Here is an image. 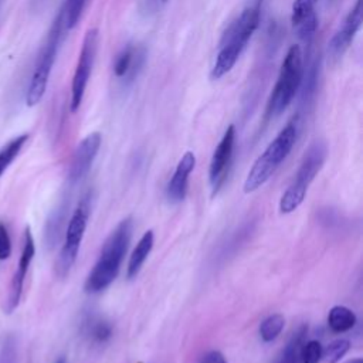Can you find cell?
<instances>
[{"instance_id": "10", "label": "cell", "mask_w": 363, "mask_h": 363, "mask_svg": "<svg viewBox=\"0 0 363 363\" xmlns=\"http://www.w3.org/2000/svg\"><path fill=\"white\" fill-rule=\"evenodd\" d=\"M34 255H35V242H34L30 227H26L21 255L18 258V264H17V268L13 274L10 288H9V296H7V301H6V313H11L20 303L26 275L28 272V268L31 265V261H33Z\"/></svg>"}, {"instance_id": "22", "label": "cell", "mask_w": 363, "mask_h": 363, "mask_svg": "<svg viewBox=\"0 0 363 363\" xmlns=\"http://www.w3.org/2000/svg\"><path fill=\"white\" fill-rule=\"evenodd\" d=\"M88 0H65L62 6V18L64 27L67 30H72L81 20L82 13L86 7Z\"/></svg>"}, {"instance_id": "27", "label": "cell", "mask_w": 363, "mask_h": 363, "mask_svg": "<svg viewBox=\"0 0 363 363\" xmlns=\"http://www.w3.org/2000/svg\"><path fill=\"white\" fill-rule=\"evenodd\" d=\"M11 255V238L7 227L0 221V261L7 259Z\"/></svg>"}, {"instance_id": "25", "label": "cell", "mask_w": 363, "mask_h": 363, "mask_svg": "<svg viewBox=\"0 0 363 363\" xmlns=\"http://www.w3.org/2000/svg\"><path fill=\"white\" fill-rule=\"evenodd\" d=\"M0 363H17V340L13 335H4L0 340Z\"/></svg>"}, {"instance_id": "14", "label": "cell", "mask_w": 363, "mask_h": 363, "mask_svg": "<svg viewBox=\"0 0 363 363\" xmlns=\"http://www.w3.org/2000/svg\"><path fill=\"white\" fill-rule=\"evenodd\" d=\"M196 167V156L193 152H186L179 160L166 187V197L170 203L176 204L184 200L187 194L189 176Z\"/></svg>"}, {"instance_id": "16", "label": "cell", "mask_w": 363, "mask_h": 363, "mask_svg": "<svg viewBox=\"0 0 363 363\" xmlns=\"http://www.w3.org/2000/svg\"><path fill=\"white\" fill-rule=\"evenodd\" d=\"M153 244H155V234L152 230H147L143 233V235L139 238L136 247L133 248L130 257H129V261H128V268H126V275L129 279L135 278L142 265L145 264L146 258L149 257L152 248H153Z\"/></svg>"}, {"instance_id": "3", "label": "cell", "mask_w": 363, "mask_h": 363, "mask_svg": "<svg viewBox=\"0 0 363 363\" xmlns=\"http://www.w3.org/2000/svg\"><path fill=\"white\" fill-rule=\"evenodd\" d=\"M298 132H299L298 118H292L252 163L244 182L245 193H252L258 190L261 186H264L269 180V177L277 172L281 163L291 153L298 139Z\"/></svg>"}, {"instance_id": "17", "label": "cell", "mask_w": 363, "mask_h": 363, "mask_svg": "<svg viewBox=\"0 0 363 363\" xmlns=\"http://www.w3.org/2000/svg\"><path fill=\"white\" fill-rule=\"evenodd\" d=\"M357 322V318L352 309L343 305H335L328 313V326L335 333H345L350 330Z\"/></svg>"}, {"instance_id": "1", "label": "cell", "mask_w": 363, "mask_h": 363, "mask_svg": "<svg viewBox=\"0 0 363 363\" xmlns=\"http://www.w3.org/2000/svg\"><path fill=\"white\" fill-rule=\"evenodd\" d=\"M133 231V221L126 217L118 223L105 240L99 258L88 274L84 289L86 294H98L106 289L118 277L122 261L128 251Z\"/></svg>"}, {"instance_id": "29", "label": "cell", "mask_w": 363, "mask_h": 363, "mask_svg": "<svg viewBox=\"0 0 363 363\" xmlns=\"http://www.w3.org/2000/svg\"><path fill=\"white\" fill-rule=\"evenodd\" d=\"M167 3V0H145V4H146V10H157L160 9L162 6H164Z\"/></svg>"}, {"instance_id": "31", "label": "cell", "mask_w": 363, "mask_h": 363, "mask_svg": "<svg viewBox=\"0 0 363 363\" xmlns=\"http://www.w3.org/2000/svg\"><path fill=\"white\" fill-rule=\"evenodd\" d=\"M55 363H65V359H64V357H60Z\"/></svg>"}, {"instance_id": "8", "label": "cell", "mask_w": 363, "mask_h": 363, "mask_svg": "<svg viewBox=\"0 0 363 363\" xmlns=\"http://www.w3.org/2000/svg\"><path fill=\"white\" fill-rule=\"evenodd\" d=\"M98 37L99 33L96 28H88L82 45L79 50L77 67L72 75L71 81V99H69V109L72 113H75L84 99L85 89L89 82V77L92 72V67L96 58V51H98Z\"/></svg>"}, {"instance_id": "9", "label": "cell", "mask_w": 363, "mask_h": 363, "mask_svg": "<svg viewBox=\"0 0 363 363\" xmlns=\"http://www.w3.org/2000/svg\"><path fill=\"white\" fill-rule=\"evenodd\" d=\"M235 145V126L230 125L217 147L213 152L210 166H208V182L211 186V194L216 196L227 180V174L230 172L233 152Z\"/></svg>"}, {"instance_id": "26", "label": "cell", "mask_w": 363, "mask_h": 363, "mask_svg": "<svg viewBox=\"0 0 363 363\" xmlns=\"http://www.w3.org/2000/svg\"><path fill=\"white\" fill-rule=\"evenodd\" d=\"M89 335L95 342L104 343L112 336V326L106 320H96L92 323Z\"/></svg>"}, {"instance_id": "18", "label": "cell", "mask_w": 363, "mask_h": 363, "mask_svg": "<svg viewBox=\"0 0 363 363\" xmlns=\"http://www.w3.org/2000/svg\"><path fill=\"white\" fill-rule=\"evenodd\" d=\"M308 335V325H301L288 340L286 346L284 347L278 363H301V347L306 340Z\"/></svg>"}, {"instance_id": "2", "label": "cell", "mask_w": 363, "mask_h": 363, "mask_svg": "<svg viewBox=\"0 0 363 363\" xmlns=\"http://www.w3.org/2000/svg\"><path fill=\"white\" fill-rule=\"evenodd\" d=\"M259 26V7H245L225 28L216 61L213 64L210 77L211 79H220L228 74L240 58L241 52L247 47L250 38Z\"/></svg>"}, {"instance_id": "28", "label": "cell", "mask_w": 363, "mask_h": 363, "mask_svg": "<svg viewBox=\"0 0 363 363\" xmlns=\"http://www.w3.org/2000/svg\"><path fill=\"white\" fill-rule=\"evenodd\" d=\"M199 363H228V362L220 350H208L200 357Z\"/></svg>"}, {"instance_id": "5", "label": "cell", "mask_w": 363, "mask_h": 363, "mask_svg": "<svg viewBox=\"0 0 363 363\" xmlns=\"http://www.w3.org/2000/svg\"><path fill=\"white\" fill-rule=\"evenodd\" d=\"M64 28V18H62V10L57 14L54 18L48 34L41 45V50L37 55L33 74L30 77V82L26 92V105L27 106H35L44 96L48 85V79L54 67V62L57 60L61 35Z\"/></svg>"}, {"instance_id": "13", "label": "cell", "mask_w": 363, "mask_h": 363, "mask_svg": "<svg viewBox=\"0 0 363 363\" xmlns=\"http://www.w3.org/2000/svg\"><path fill=\"white\" fill-rule=\"evenodd\" d=\"M318 0H295L292 6L291 23L296 35L309 43L318 28V17L315 14V4Z\"/></svg>"}, {"instance_id": "12", "label": "cell", "mask_w": 363, "mask_h": 363, "mask_svg": "<svg viewBox=\"0 0 363 363\" xmlns=\"http://www.w3.org/2000/svg\"><path fill=\"white\" fill-rule=\"evenodd\" d=\"M362 23H363L362 0H356L354 6L342 21V26L336 30V33L332 35L328 44V52L330 58L339 60L346 52V50L353 43L357 31L360 30Z\"/></svg>"}, {"instance_id": "7", "label": "cell", "mask_w": 363, "mask_h": 363, "mask_svg": "<svg viewBox=\"0 0 363 363\" xmlns=\"http://www.w3.org/2000/svg\"><path fill=\"white\" fill-rule=\"evenodd\" d=\"M89 213H91V194L86 193L78 203V206L75 207L74 213L71 214V218L68 220L67 224V230H65V240L64 244L60 250L57 262H55V272L60 278H64L68 275V272L71 271L86 225H88V218H89Z\"/></svg>"}, {"instance_id": "6", "label": "cell", "mask_w": 363, "mask_h": 363, "mask_svg": "<svg viewBox=\"0 0 363 363\" xmlns=\"http://www.w3.org/2000/svg\"><path fill=\"white\" fill-rule=\"evenodd\" d=\"M326 156L328 147L322 140H315L306 149L292 183L281 196L279 211L282 214H289L302 204L311 183L315 180V177L323 167Z\"/></svg>"}, {"instance_id": "20", "label": "cell", "mask_w": 363, "mask_h": 363, "mask_svg": "<svg viewBox=\"0 0 363 363\" xmlns=\"http://www.w3.org/2000/svg\"><path fill=\"white\" fill-rule=\"evenodd\" d=\"M65 213H67V203L62 201L50 216L48 221H47V228H45V240L47 244L50 247H52L60 237V231H61V225L64 223L65 218Z\"/></svg>"}, {"instance_id": "4", "label": "cell", "mask_w": 363, "mask_h": 363, "mask_svg": "<svg viewBox=\"0 0 363 363\" xmlns=\"http://www.w3.org/2000/svg\"><path fill=\"white\" fill-rule=\"evenodd\" d=\"M303 54L299 45L294 44L286 51L281 64L277 82L269 94L265 116L268 119L279 116L294 101L303 81Z\"/></svg>"}, {"instance_id": "30", "label": "cell", "mask_w": 363, "mask_h": 363, "mask_svg": "<svg viewBox=\"0 0 363 363\" xmlns=\"http://www.w3.org/2000/svg\"><path fill=\"white\" fill-rule=\"evenodd\" d=\"M345 363H363V359H362V357H354V359L347 360V362H345Z\"/></svg>"}, {"instance_id": "11", "label": "cell", "mask_w": 363, "mask_h": 363, "mask_svg": "<svg viewBox=\"0 0 363 363\" xmlns=\"http://www.w3.org/2000/svg\"><path fill=\"white\" fill-rule=\"evenodd\" d=\"M102 143V135L99 132L88 133L75 147L72 160L68 170V183L71 186L81 182L89 172Z\"/></svg>"}, {"instance_id": "19", "label": "cell", "mask_w": 363, "mask_h": 363, "mask_svg": "<svg viewBox=\"0 0 363 363\" xmlns=\"http://www.w3.org/2000/svg\"><path fill=\"white\" fill-rule=\"evenodd\" d=\"M27 140H28V135L23 133V135H18V136L13 138L11 140H9L0 149V176H3V173L9 169V166L14 162V159L20 155V152Z\"/></svg>"}, {"instance_id": "15", "label": "cell", "mask_w": 363, "mask_h": 363, "mask_svg": "<svg viewBox=\"0 0 363 363\" xmlns=\"http://www.w3.org/2000/svg\"><path fill=\"white\" fill-rule=\"evenodd\" d=\"M145 62V50L140 47H123L113 61V74L118 79L130 82L138 77Z\"/></svg>"}, {"instance_id": "23", "label": "cell", "mask_w": 363, "mask_h": 363, "mask_svg": "<svg viewBox=\"0 0 363 363\" xmlns=\"http://www.w3.org/2000/svg\"><path fill=\"white\" fill-rule=\"evenodd\" d=\"M350 342L347 339H336L330 342L326 347H322V357L323 363H339L340 359L349 352Z\"/></svg>"}, {"instance_id": "21", "label": "cell", "mask_w": 363, "mask_h": 363, "mask_svg": "<svg viewBox=\"0 0 363 363\" xmlns=\"http://www.w3.org/2000/svg\"><path fill=\"white\" fill-rule=\"evenodd\" d=\"M285 326V318L281 313H272L259 323V336L264 342L275 340Z\"/></svg>"}, {"instance_id": "24", "label": "cell", "mask_w": 363, "mask_h": 363, "mask_svg": "<svg viewBox=\"0 0 363 363\" xmlns=\"http://www.w3.org/2000/svg\"><path fill=\"white\" fill-rule=\"evenodd\" d=\"M322 357V345L318 339L305 340L301 347V363H319Z\"/></svg>"}]
</instances>
